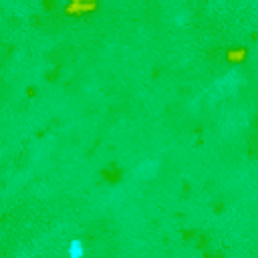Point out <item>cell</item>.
I'll return each instance as SVG.
<instances>
[{
  "mask_svg": "<svg viewBox=\"0 0 258 258\" xmlns=\"http://www.w3.org/2000/svg\"><path fill=\"white\" fill-rule=\"evenodd\" d=\"M71 256H83L85 254V248L81 242H71V250H69Z\"/></svg>",
  "mask_w": 258,
  "mask_h": 258,
  "instance_id": "cell-1",
  "label": "cell"
}]
</instances>
